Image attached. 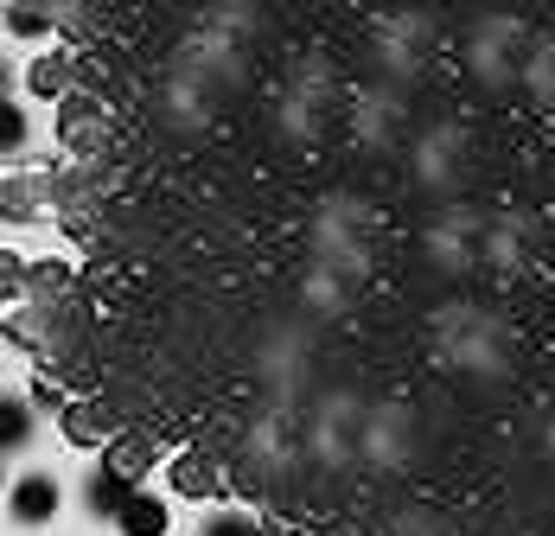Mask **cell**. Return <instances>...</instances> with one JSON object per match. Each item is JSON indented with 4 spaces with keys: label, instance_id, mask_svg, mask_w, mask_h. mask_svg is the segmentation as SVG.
I'll use <instances>...</instances> for the list:
<instances>
[{
    "label": "cell",
    "instance_id": "cell-5",
    "mask_svg": "<svg viewBox=\"0 0 555 536\" xmlns=\"http://www.w3.org/2000/svg\"><path fill=\"white\" fill-rule=\"evenodd\" d=\"M147 460H154V447H147V441H115L103 467H109V473H128V480H141V473H147Z\"/></svg>",
    "mask_w": 555,
    "mask_h": 536
},
{
    "label": "cell",
    "instance_id": "cell-2",
    "mask_svg": "<svg viewBox=\"0 0 555 536\" xmlns=\"http://www.w3.org/2000/svg\"><path fill=\"white\" fill-rule=\"evenodd\" d=\"M115 531H121V536H167V505H160L154 492H134V498L121 505Z\"/></svg>",
    "mask_w": 555,
    "mask_h": 536
},
{
    "label": "cell",
    "instance_id": "cell-13",
    "mask_svg": "<svg viewBox=\"0 0 555 536\" xmlns=\"http://www.w3.org/2000/svg\"><path fill=\"white\" fill-rule=\"evenodd\" d=\"M205 536H256V524H243V518H211Z\"/></svg>",
    "mask_w": 555,
    "mask_h": 536
},
{
    "label": "cell",
    "instance_id": "cell-14",
    "mask_svg": "<svg viewBox=\"0 0 555 536\" xmlns=\"http://www.w3.org/2000/svg\"><path fill=\"white\" fill-rule=\"evenodd\" d=\"M0 97H7V64H0Z\"/></svg>",
    "mask_w": 555,
    "mask_h": 536
},
{
    "label": "cell",
    "instance_id": "cell-1",
    "mask_svg": "<svg viewBox=\"0 0 555 536\" xmlns=\"http://www.w3.org/2000/svg\"><path fill=\"white\" fill-rule=\"evenodd\" d=\"M13 524H52L57 518V480L52 473H26V480L13 485Z\"/></svg>",
    "mask_w": 555,
    "mask_h": 536
},
{
    "label": "cell",
    "instance_id": "cell-8",
    "mask_svg": "<svg viewBox=\"0 0 555 536\" xmlns=\"http://www.w3.org/2000/svg\"><path fill=\"white\" fill-rule=\"evenodd\" d=\"M26 148V109L0 97V154H20Z\"/></svg>",
    "mask_w": 555,
    "mask_h": 536
},
{
    "label": "cell",
    "instance_id": "cell-9",
    "mask_svg": "<svg viewBox=\"0 0 555 536\" xmlns=\"http://www.w3.org/2000/svg\"><path fill=\"white\" fill-rule=\"evenodd\" d=\"M64 77H70V58H46V64H33V90H39V97H57Z\"/></svg>",
    "mask_w": 555,
    "mask_h": 536
},
{
    "label": "cell",
    "instance_id": "cell-10",
    "mask_svg": "<svg viewBox=\"0 0 555 536\" xmlns=\"http://www.w3.org/2000/svg\"><path fill=\"white\" fill-rule=\"evenodd\" d=\"M172 485H179V492H211V467H205V460H192V454H185V460H179V467H172Z\"/></svg>",
    "mask_w": 555,
    "mask_h": 536
},
{
    "label": "cell",
    "instance_id": "cell-3",
    "mask_svg": "<svg viewBox=\"0 0 555 536\" xmlns=\"http://www.w3.org/2000/svg\"><path fill=\"white\" fill-rule=\"evenodd\" d=\"M134 492H141V480H128V473H109V467H103V473L90 480V492H83V505H90L96 518H121V505H128Z\"/></svg>",
    "mask_w": 555,
    "mask_h": 536
},
{
    "label": "cell",
    "instance_id": "cell-11",
    "mask_svg": "<svg viewBox=\"0 0 555 536\" xmlns=\"http://www.w3.org/2000/svg\"><path fill=\"white\" fill-rule=\"evenodd\" d=\"M20 288H26V263H20L13 250H0V301H13Z\"/></svg>",
    "mask_w": 555,
    "mask_h": 536
},
{
    "label": "cell",
    "instance_id": "cell-4",
    "mask_svg": "<svg viewBox=\"0 0 555 536\" xmlns=\"http://www.w3.org/2000/svg\"><path fill=\"white\" fill-rule=\"evenodd\" d=\"M26 441H33V409L0 396V454H13V447H26Z\"/></svg>",
    "mask_w": 555,
    "mask_h": 536
},
{
    "label": "cell",
    "instance_id": "cell-6",
    "mask_svg": "<svg viewBox=\"0 0 555 536\" xmlns=\"http://www.w3.org/2000/svg\"><path fill=\"white\" fill-rule=\"evenodd\" d=\"M7 26H13L20 39H33V33H46V26H52V7H46V0H13Z\"/></svg>",
    "mask_w": 555,
    "mask_h": 536
},
{
    "label": "cell",
    "instance_id": "cell-7",
    "mask_svg": "<svg viewBox=\"0 0 555 536\" xmlns=\"http://www.w3.org/2000/svg\"><path fill=\"white\" fill-rule=\"evenodd\" d=\"M64 434L83 447V441H103V434H109V422H103V409H83V403H77V409H64Z\"/></svg>",
    "mask_w": 555,
    "mask_h": 536
},
{
    "label": "cell",
    "instance_id": "cell-12",
    "mask_svg": "<svg viewBox=\"0 0 555 536\" xmlns=\"http://www.w3.org/2000/svg\"><path fill=\"white\" fill-rule=\"evenodd\" d=\"M33 212V186H0V217H26Z\"/></svg>",
    "mask_w": 555,
    "mask_h": 536
}]
</instances>
